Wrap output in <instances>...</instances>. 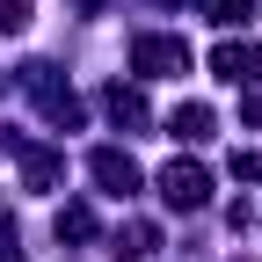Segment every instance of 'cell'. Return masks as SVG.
Wrapping results in <instances>:
<instances>
[{
	"instance_id": "obj_1",
	"label": "cell",
	"mask_w": 262,
	"mask_h": 262,
	"mask_svg": "<svg viewBox=\"0 0 262 262\" xmlns=\"http://www.w3.org/2000/svg\"><path fill=\"white\" fill-rule=\"evenodd\" d=\"M22 88L37 95V110H44V124H58V131H80V117H88V110H80V95L66 88V80H58V66H44V58H29V66H22Z\"/></svg>"
},
{
	"instance_id": "obj_2",
	"label": "cell",
	"mask_w": 262,
	"mask_h": 262,
	"mask_svg": "<svg viewBox=\"0 0 262 262\" xmlns=\"http://www.w3.org/2000/svg\"><path fill=\"white\" fill-rule=\"evenodd\" d=\"M131 66L146 80H182L189 73V44L182 37H131Z\"/></svg>"
},
{
	"instance_id": "obj_3",
	"label": "cell",
	"mask_w": 262,
	"mask_h": 262,
	"mask_svg": "<svg viewBox=\"0 0 262 262\" xmlns=\"http://www.w3.org/2000/svg\"><path fill=\"white\" fill-rule=\"evenodd\" d=\"M160 196H168L175 211H204L211 204V175L196 168V160H168V168H160Z\"/></svg>"
},
{
	"instance_id": "obj_4",
	"label": "cell",
	"mask_w": 262,
	"mask_h": 262,
	"mask_svg": "<svg viewBox=\"0 0 262 262\" xmlns=\"http://www.w3.org/2000/svg\"><path fill=\"white\" fill-rule=\"evenodd\" d=\"M88 175L102 182V196H131V189L146 182V175H139V160H131L124 146H95V153H88Z\"/></svg>"
},
{
	"instance_id": "obj_5",
	"label": "cell",
	"mask_w": 262,
	"mask_h": 262,
	"mask_svg": "<svg viewBox=\"0 0 262 262\" xmlns=\"http://www.w3.org/2000/svg\"><path fill=\"white\" fill-rule=\"evenodd\" d=\"M211 73H219L226 88H255V73H262V44H255V37H226V44L211 51Z\"/></svg>"
},
{
	"instance_id": "obj_6",
	"label": "cell",
	"mask_w": 262,
	"mask_h": 262,
	"mask_svg": "<svg viewBox=\"0 0 262 262\" xmlns=\"http://www.w3.org/2000/svg\"><path fill=\"white\" fill-rule=\"evenodd\" d=\"M58 182H66V153H51V146H22V189L51 196Z\"/></svg>"
},
{
	"instance_id": "obj_7",
	"label": "cell",
	"mask_w": 262,
	"mask_h": 262,
	"mask_svg": "<svg viewBox=\"0 0 262 262\" xmlns=\"http://www.w3.org/2000/svg\"><path fill=\"white\" fill-rule=\"evenodd\" d=\"M102 110H110L124 131H146V117H153V110H146V95H139V88H124V80H117V88H102Z\"/></svg>"
},
{
	"instance_id": "obj_8",
	"label": "cell",
	"mask_w": 262,
	"mask_h": 262,
	"mask_svg": "<svg viewBox=\"0 0 262 262\" xmlns=\"http://www.w3.org/2000/svg\"><path fill=\"white\" fill-rule=\"evenodd\" d=\"M211 131H219V117H211L204 102H182V110L168 117V139H182V146H204Z\"/></svg>"
},
{
	"instance_id": "obj_9",
	"label": "cell",
	"mask_w": 262,
	"mask_h": 262,
	"mask_svg": "<svg viewBox=\"0 0 262 262\" xmlns=\"http://www.w3.org/2000/svg\"><path fill=\"white\" fill-rule=\"evenodd\" d=\"M153 248H160V233H153L146 219H131V226H117V241H110V255H117V262H146Z\"/></svg>"
},
{
	"instance_id": "obj_10",
	"label": "cell",
	"mask_w": 262,
	"mask_h": 262,
	"mask_svg": "<svg viewBox=\"0 0 262 262\" xmlns=\"http://www.w3.org/2000/svg\"><path fill=\"white\" fill-rule=\"evenodd\" d=\"M58 241H95V211L88 204H58Z\"/></svg>"
},
{
	"instance_id": "obj_11",
	"label": "cell",
	"mask_w": 262,
	"mask_h": 262,
	"mask_svg": "<svg viewBox=\"0 0 262 262\" xmlns=\"http://www.w3.org/2000/svg\"><path fill=\"white\" fill-rule=\"evenodd\" d=\"M204 15H211L219 29H241V22L255 15V0H204Z\"/></svg>"
},
{
	"instance_id": "obj_12",
	"label": "cell",
	"mask_w": 262,
	"mask_h": 262,
	"mask_svg": "<svg viewBox=\"0 0 262 262\" xmlns=\"http://www.w3.org/2000/svg\"><path fill=\"white\" fill-rule=\"evenodd\" d=\"M29 29V0H0V37H22Z\"/></svg>"
},
{
	"instance_id": "obj_13",
	"label": "cell",
	"mask_w": 262,
	"mask_h": 262,
	"mask_svg": "<svg viewBox=\"0 0 262 262\" xmlns=\"http://www.w3.org/2000/svg\"><path fill=\"white\" fill-rule=\"evenodd\" d=\"M241 124H262V88H248V95H241Z\"/></svg>"
},
{
	"instance_id": "obj_14",
	"label": "cell",
	"mask_w": 262,
	"mask_h": 262,
	"mask_svg": "<svg viewBox=\"0 0 262 262\" xmlns=\"http://www.w3.org/2000/svg\"><path fill=\"white\" fill-rule=\"evenodd\" d=\"M73 8H80V15H102V8H110V0H73Z\"/></svg>"
},
{
	"instance_id": "obj_15",
	"label": "cell",
	"mask_w": 262,
	"mask_h": 262,
	"mask_svg": "<svg viewBox=\"0 0 262 262\" xmlns=\"http://www.w3.org/2000/svg\"><path fill=\"white\" fill-rule=\"evenodd\" d=\"M233 262H248V255H233Z\"/></svg>"
}]
</instances>
